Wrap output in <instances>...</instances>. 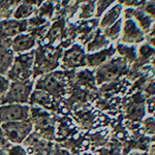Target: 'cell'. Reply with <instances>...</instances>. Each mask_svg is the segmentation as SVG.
<instances>
[{
    "mask_svg": "<svg viewBox=\"0 0 155 155\" xmlns=\"http://www.w3.org/2000/svg\"><path fill=\"white\" fill-rule=\"evenodd\" d=\"M9 87H11V81L8 78H6L3 74H0V97L7 93Z\"/></svg>",
    "mask_w": 155,
    "mask_h": 155,
    "instance_id": "27",
    "label": "cell"
},
{
    "mask_svg": "<svg viewBox=\"0 0 155 155\" xmlns=\"http://www.w3.org/2000/svg\"><path fill=\"white\" fill-rule=\"evenodd\" d=\"M36 12H37V6L33 5V4L29 3V2L24 0L15 9V12H12V18L15 20H19V21H21V20H28Z\"/></svg>",
    "mask_w": 155,
    "mask_h": 155,
    "instance_id": "17",
    "label": "cell"
},
{
    "mask_svg": "<svg viewBox=\"0 0 155 155\" xmlns=\"http://www.w3.org/2000/svg\"><path fill=\"white\" fill-rule=\"evenodd\" d=\"M115 53H116V47L114 46H110L109 48L101 50L95 53H90L89 55H86V65L90 67L101 66L109 61Z\"/></svg>",
    "mask_w": 155,
    "mask_h": 155,
    "instance_id": "12",
    "label": "cell"
},
{
    "mask_svg": "<svg viewBox=\"0 0 155 155\" xmlns=\"http://www.w3.org/2000/svg\"><path fill=\"white\" fill-rule=\"evenodd\" d=\"M14 59L15 58L12 57V49L0 46V74H4L5 71H8L12 62H14Z\"/></svg>",
    "mask_w": 155,
    "mask_h": 155,
    "instance_id": "19",
    "label": "cell"
},
{
    "mask_svg": "<svg viewBox=\"0 0 155 155\" xmlns=\"http://www.w3.org/2000/svg\"><path fill=\"white\" fill-rule=\"evenodd\" d=\"M78 19L79 20H89L92 17H95V0H88L84 3L80 4Z\"/></svg>",
    "mask_w": 155,
    "mask_h": 155,
    "instance_id": "20",
    "label": "cell"
},
{
    "mask_svg": "<svg viewBox=\"0 0 155 155\" xmlns=\"http://www.w3.org/2000/svg\"><path fill=\"white\" fill-rule=\"evenodd\" d=\"M145 91L149 94V95H153L155 94V83H149L145 87Z\"/></svg>",
    "mask_w": 155,
    "mask_h": 155,
    "instance_id": "31",
    "label": "cell"
},
{
    "mask_svg": "<svg viewBox=\"0 0 155 155\" xmlns=\"http://www.w3.org/2000/svg\"><path fill=\"white\" fill-rule=\"evenodd\" d=\"M124 20L125 19H134V22L137 24V26L141 28L144 33H148L153 23L152 20L147 14L140 8H134V7H126L124 9Z\"/></svg>",
    "mask_w": 155,
    "mask_h": 155,
    "instance_id": "9",
    "label": "cell"
},
{
    "mask_svg": "<svg viewBox=\"0 0 155 155\" xmlns=\"http://www.w3.org/2000/svg\"><path fill=\"white\" fill-rule=\"evenodd\" d=\"M146 1H153V2H155V0H146Z\"/></svg>",
    "mask_w": 155,
    "mask_h": 155,
    "instance_id": "38",
    "label": "cell"
},
{
    "mask_svg": "<svg viewBox=\"0 0 155 155\" xmlns=\"http://www.w3.org/2000/svg\"><path fill=\"white\" fill-rule=\"evenodd\" d=\"M28 24H27V20H7L0 23V32L3 34L4 36H17L20 33H23L25 30H27Z\"/></svg>",
    "mask_w": 155,
    "mask_h": 155,
    "instance_id": "11",
    "label": "cell"
},
{
    "mask_svg": "<svg viewBox=\"0 0 155 155\" xmlns=\"http://www.w3.org/2000/svg\"><path fill=\"white\" fill-rule=\"evenodd\" d=\"M31 124L27 122H5L2 124L4 136L7 141L12 143H21L31 130Z\"/></svg>",
    "mask_w": 155,
    "mask_h": 155,
    "instance_id": "3",
    "label": "cell"
},
{
    "mask_svg": "<svg viewBox=\"0 0 155 155\" xmlns=\"http://www.w3.org/2000/svg\"><path fill=\"white\" fill-rule=\"evenodd\" d=\"M35 53L33 51L20 54L14 59L11 68L7 71V78L15 81H28L32 76Z\"/></svg>",
    "mask_w": 155,
    "mask_h": 155,
    "instance_id": "1",
    "label": "cell"
},
{
    "mask_svg": "<svg viewBox=\"0 0 155 155\" xmlns=\"http://www.w3.org/2000/svg\"><path fill=\"white\" fill-rule=\"evenodd\" d=\"M149 155H155V136L152 137L149 144Z\"/></svg>",
    "mask_w": 155,
    "mask_h": 155,
    "instance_id": "32",
    "label": "cell"
},
{
    "mask_svg": "<svg viewBox=\"0 0 155 155\" xmlns=\"http://www.w3.org/2000/svg\"><path fill=\"white\" fill-rule=\"evenodd\" d=\"M116 52L121 56L126 63L132 64L137 58V50L134 46H127L125 44H118L116 46Z\"/></svg>",
    "mask_w": 155,
    "mask_h": 155,
    "instance_id": "18",
    "label": "cell"
},
{
    "mask_svg": "<svg viewBox=\"0 0 155 155\" xmlns=\"http://www.w3.org/2000/svg\"><path fill=\"white\" fill-rule=\"evenodd\" d=\"M116 0H95V18H101L110 7L114 5Z\"/></svg>",
    "mask_w": 155,
    "mask_h": 155,
    "instance_id": "23",
    "label": "cell"
},
{
    "mask_svg": "<svg viewBox=\"0 0 155 155\" xmlns=\"http://www.w3.org/2000/svg\"><path fill=\"white\" fill-rule=\"evenodd\" d=\"M31 81H15L6 93L7 101H26L31 91Z\"/></svg>",
    "mask_w": 155,
    "mask_h": 155,
    "instance_id": "7",
    "label": "cell"
},
{
    "mask_svg": "<svg viewBox=\"0 0 155 155\" xmlns=\"http://www.w3.org/2000/svg\"><path fill=\"white\" fill-rule=\"evenodd\" d=\"M140 9H142L145 14H147L152 20H155V2L153 1H146L142 0L141 4L139 6Z\"/></svg>",
    "mask_w": 155,
    "mask_h": 155,
    "instance_id": "24",
    "label": "cell"
},
{
    "mask_svg": "<svg viewBox=\"0 0 155 155\" xmlns=\"http://www.w3.org/2000/svg\"><path fill=\"white\" fill-rule=\"evenodd\" d=\"M28 107L25 106L11 104V106L7 107H0V123L26 119L28 117Z\"/></svg>",
    "mask_w": 155,
    "mask_h": 155,
    "instance_id": "8",
    "label": "cell"
},
{
    "mask_svg": "<svg viewBox=\"0 0 155 155\" xmlns=\"http://www.w3.org/2000/svg\"><path fill=\"white\" fill-rule=\"evenodd\" d=\"M142 0H118V3L121 4L122 6H126V7H136L140 6Z\"/></svg>",
    "mask_w": 155,
    "mask_h": 155,
    "instance_id": "29",
    "label": "cell"
},
{
    "mask_svg": "<svg viewBox=\"0 0 155 155\" xmlns=\"http://www.w3.org/2000/svg\"><path fill=\"white\" fill-rule=\"evenodd\" d=\"M86 1H88V0H74V4H76V5H80V4L84 3V2H86Z\"/></svg>",
    "mask_w": 155,
    "mask_h": 155,
    "instance_id": "35",
    "label": "cell"
},
{
    "mask_svg": "<svg viewBox=\"0 0 155 155\" xmlns=\"http://www.w3.org/2000/svg\"><path fill=\"white\" fill-rule=\"evenodd\" d=\"M122 12H123V6L119 3L110 7L101 17V20H99V28L104 30L107 28L109 26H111V25H113L115 22H117L120 19Z\"/></svg>",
    "mask_w": 155,
    "mask_h": 155,
    "instance_id": "13",
    "label": "cell"
},
{
    "mask_svg": "<svg viewBox=\"0 0 155 155\" xmlns=\"http://www.w3.org/2000/svg\"><path fill=\"white\" fill-rule=\"evenodd\" d=\"M0 155H6V154H5V153H3V152L0 151Z\"/></svg>",
    "mask_w": 155,
    "mask_h": 155,
    "instance_id": "36",
    "label": "cell"
},
{
    "mask_svg": "<svg viewBox=\"0 0 155 155\" xmlns=\"http://www.w3.org/2000/svg\"><path fill=\"white\" fill-rule=\"evenodd\" d=\"M122 24H123V20L119 19L118 21L115 22L113 25H111V26H109L107 28L102 30V33L104 34V36H106L110 41H117V39L119 38L120 34H121Z\"/></svg>",
    "mask_w": 155,
    "mask_h": 155,
    "instance_id": "21",
    "label": "cell"
},
{
    "mask_svg": "<svg viewBox=\"0 0 155 155\" xmlns=\"http://www.w3.org/2000/svg\"><path fill=\"white\" fill-rule=\"evenodd\" d=\"M120 41L125 45L141 44L145 41V33L137 26L134 19H125L122 24Z\"/></svg>",
    "mask_w": 155,
    "mask_h": 155,
    "instance_id": "4",
    "label": "cell"
},
{
    "mask_svg": "<svg viewBox=\"0 0 155 155\" xmlns=\"http://www.w3.org/2000/svg\"><path fill=\"white\" fill-rule=\"evenodd\" d=\"M8 155H27V152L21 146H14L9 149Z\"/></svg>",
    "mask_w": 155,
    "mask_h": 155,
    "instance_id": "30",
    "label": "cell"
},
{
    "mask_svg": "<svg viewBox=\"0 0 155 155\" xmlns=\"http://www.w3.org/2000/svg\"><path fill=\"white\" fill-rule=\"evenodd\" d=\"M110 46V41L102 33V30L99 28L95 31V34L92 39L86 45V51L88 53H95L101 50H104Z\"/></svg>",
    "mask_w": 155,
    "mask_h": 155,
    "instance_id": "15",
    "label": "cell"
},
{
    "mask_svg": "<svg viewBox=\"0 0 155 155\" xmlns=\"http://www.w3.org/2000/svg\"><path fill=\"white\" fill-rule=\"evenodd\" d=\"M152 63H153V65H154V67H155V59L153 60V62H152Z\"/></svg>",
    "mask_w": 155,
    "mask_h": 155,
    "instance_id": "37",
    "label": "cell"
},
{
    "mask_svg": "<svg viewBox=\"0 0 155 155\" xmlns=\"http://www.w3.org/2000/svg\"><path fill=\"white\" fill-rule=\"evenodd\" d=\"M36 39L33 35L29 33H20L15 36L12 41V52H17L19 54L27 53L32 51V49L35 46Z\"/></svg>",
    "mask_w": 155,
    "mask_h": 155,
    "instance_id": "10",
    "label": "cell"
},
{
    "mask_svg": "<svg viewBox=\"0 0 155 155\" xmlns=\"http://www.w3.org/2000/svg\"><path fill=\"white\" fill-rule=\"evenodd\" d=\"M145 39H146L150 46L153 47L155 49V23L152 24L151 28H150V30L148 31L147 35L145 36Z\"/></svg>",
    "mask_w": 155,
    "mask_h": 155,
    "instance_id": "28",
    "label": "cell"
},
{
    "mask_svg": "<svg viewBox=\"0 0 155 155\" xmlns=\"http://www.w3.org/2000/svg\"><path fill=\"white\" fill-rule=\"evenodd\" d=\"M62 65L64 68L71 69L76 67L86 65V55L85 50L81 45H74L67 49L62 56Z\"/></svg>",
    "mask_w": 155,
    "mask_h": 155,
    "instance_id": "6",
    "label": "cell"
},
{
    "mask_svg": "<svg viewBox=\"0 0 155 155\" xmlns=\"http://www.w3.org/2000/svg\"><path fill=\"white\" fill-rule=\"evenodd\" d=\"M128 155H149L148 152L142 151V150H132Z\"/></svg>",
    "mask_w": 155,
    "mask_h": 155,
    "instance_id": "34",
    "label": "cell"
},
{
    "mask_svg": "<svg viewBox=\"0 0 155 155\" xmlns=\"http://www.w3.org/2000/svg\"><path fill=\"white\" fill-rule=\"evenodd\" d=\"M137 53H139V58H137L136 62L134 63V69H139L144 64H147V62L153 56H155V49L150 46L148 42L142 44L139 47Z\"/></svg>",
    "mask_w": 155,
    "mask_h": 155,
    "instance_id": "16",
    "label": "cell"
},
{
    "mask_svg": "<svg viewBox=\"0 0 155 155\" xmlns=\"http://www.w3.org/2000/svg\"><path fill=\"white\" fill-rule=\"evenodd\" d=\"M142 95L140 93L139 99H137L136 97L132 98V101L127 104L126 107V117L134 121H137V120L143 119L145 115V107L143 98H141Z\"/></svg>",
    "mask_w": 155,
    "mask_h": 155,
    "instance_id": "14",
    "label": "cell"
},
{
    "mask_svg": "<svg viewBox=\"0 0 155 155\" xmlns=\"http://www.w3.org/2000/svg\"><path fill=\"white\" fill-rule=\"evenodd\" d=\"M65 80H64V74L62 71H55L51 74L44 77L39 79V81L36 83V88L39 90H47L51 92L52 94H58L61 93L66 86Z\"/></svg>",
    "mask_w": 155,
    "mask_h": 155,
    "instance_id": "5",
    "label": "cell"
},
{
    "mask_svg": "<svg viewBox=\"0 0 155 155\" xmlns=\"http://www.w3.org/2000/svg\"><path fill=\"white\" fill-rule=\"evenodd\" d=\"M141 128L143 129V132L149 136H155V119L148 117L143 121L141 124Z\"/></svg>",
    "mask_w": 155,
    "mask_h": 155,
    "instance_id": "26",
    "label": "cell"
},
{
    "mask_svg": "<svg viewBox=\"0 0 155 155\" xmlns=\"http://www.w3.org/2000/svg\"><path fill=\"white\" fill-rule=\"evenodd\" d=\"M54 12V6L51 2H44L42 5H41V8H39V12H36V15L41 16V18L49 20V18H51L52 15H53Z\"/></svg>",
    "mask_w": 155,
    "mask_h": 155,
    "instance_id": "25",
    "label": "cell"
},
{
    "mask_svg": "<svg viewBox=\"0 0 155 155\" xmlns=\"http://www.w3.org/2000/svg\"><path fill=\"white\" fill-rule=\"evenodd\" d=\"M127 72V63L122 59L119 58H111L109 61L98 66L95 74L97 84L107 83V82L116 81L120 76Z\"/></svg>",
    "mask_w": 155,
    "mask_h": 155,
    "instance_id": "2",
    "label": "cell"
},
{
    "mask_svg": "<svg viewBox=\"0 0 155 155\" xmlns=\"http://www.w3.org/2000/svg\"><path fill=\"white\" fill-rule=\"evenodd\" d=\"M77 81L79 82V84L83 85L85 87H89V88L93 87L94 84H95V79H94L93 74L88 69H84V71L78 72Z\"/></svg>",
    "mask_w": 155,
    "mask_h": 155,
    "instance_id": "22",
    "label": "cell"
},
{
    "mask_svg": "<svg viewBox=\"0 0 155 155\" xmlns=\"http://www.w3.org/2000/svg\"><path fill=\"white\" fill-rule=\"evenodd\" d=\"M5 136H4V134L2 132V130L0 129V147H6L7 148V142L5 140V137H4Z\"/></svg>",
    "mask_w": 155,
    "mask_h": 155,
    "instance_id": "33",
    "label": "cell"
}]
</instances>
